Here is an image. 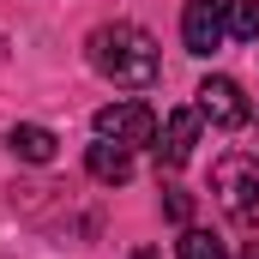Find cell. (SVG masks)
I'll use <instances>...</instances> for the list:
<instances>
[{
    "instance_id": "obj_3",
    "label": "cell",
    "mask_w": 259,
    "mask_h": 259,
    "mask_svg": "<svg viewBox=\"0 0 259 259\" xmlns=\"http://www.w3.org/2000/svg\"><path fill=\"white\" fill-rule=\"evenodd\" d=\"M97 139H109V145H127V151H139V145H151V139H157V115H151L145 103L121 97V103L97 109Z\"/></svg>"
},
{
    "instance_id": "obj_6",
    "label": "cell",
    "mask_w": 259,
    "mask_h": 259,
    "mask_svg": "<svg viewBox=\"0 0 259 259\" xmlns=\"http://www.w3.org/2000/svg\"><path fill=\"white\" fill-rule=\"evenodd\" d=\"M199 127H205L199 109H175L169 127H163V145H157V163H163V169H181V163L193 157V145H199Z\"/></svg>"
},
{
    "instance_id": "obj_2",
    "label": "cell",
    "mask_w": 259,
    "mask_h": 259,
    "mask_svg": "<svg viewBox=\"0 0 259 259\" xmlns=\"http://www.w3.org/2000/svg\"><path fill=\"white\" fill-rule=\"evenodd\" d=\"M211 187H217V205H223L241 229H259V157L229 151V157L211 169Z\"/></svg>"
},
{
    "instance_id": "obj_12",
    "label": "cell",
    "mask_w": 259,
    "mask_h": 259,
    "mask_svg": "<svg viewBox=\"0 0 259 259\" xmlns=\"http://www.w3.org/2000/svg\"><path fill=\"white\" fill-rule=\"evenodd\" d=\"M241 259H259V247H247V253H241Z\"/></svg>"
},
{
    "instance_id": "obj_11",
    "label": "cell",
    "mask_w": 259,
    "mask_h": 259,
    "mask_svg": "<svg viewBox=\"0 0 259 259\" xmlns=\"http://www.w3.org/2000/svg\"><path fill=\"white\" fill-rule=\"evenodd\" d=\"M163 217L187 229V223H193V193H181V187H163Z\"/></svg>"
},
{
    "instance_id": "obj_13",
    "label": "cell",
    "mask_w": 259,
    "mask_h": 259,
    "mask_svg": "<svg viewBox=\"0 0 259 259\" xmlns=\"http://www.w3.org/2000/svg\"><path fill=\"white\" fill-rule=\"evenodd\" d=\"M133 259H157V253H133Z\"/></svg>"
},
{
    "instance_id": "obj_9",
    "label": "cell",
    "mask_w": 259,
    "mask_h": 259,
    "mask_svg": "<svg viewBox=\"0 0 259 259\" xmlns=\"http://www.w3.org/2000/svg\"><path fill=\"white\" fill-rule=\"evenodd\" d=\"M223 24H229V36L259 42V0H223Z\"/></svg>"
},
{
    "instance_id": "obj_4",
    "label": "cell",
    "mask_w": 259,
    "mask_h": 259,
    "mask_svg": "<svg viewBox=\"0 0 259 259\" xmlns=\"http://www.w3.org/2000/svg\"><path fill=\"white\" fill-rule=\"evenodd\" d=\"M193 97H199L193 109L211 121V127H247V115H253V109H247V91H241L235 78H223V72H211Z\"/></svg>"
},
{
    "instance_id": "obj_5",
    "label": "cell",
    "mask_w": 259,
    "mask_h": 259,
    "mask_svg": "<svg viewBox=\"0 0 259 259\" xmlns=\"http://www.w3.org/2000/svg\"><path fill=\"white\" fill-rule=\"evenodd\" d=\"M223 36H229L223 0H187V12H181V42H187V55H217Z\"/></svg>"
},
{
    "instance_id": "obj_7",
    "label": "cell",
    "mask_w": 259,
    "mask_h": 259,
    "mask_svg": "<svg viewBox=\"0 0 259 259\" xmlns=\"http://www.w3.org/2000/svg\"><path fill=\"white\" fill-rule=\"evenodd\" d=\"M84 169H91L103 187H121V181H133V151H127V145H109V139H97V145L84 151Z\"/></svg>"
},
{
    "instance_id": "obj_10",
    "label": "cell",
    "mask_w": 259,
    "mask_h": 259,
    "mask_svg": "<svg viewBox=\"0 0 259 259\" xmlns=\"http://www.w3.org/2000/svg\"><path fill=\"white\" fill-rule=\"evenodd\" d=\"M175 253H181V259H229V247H223L211 229H193V223H187L181 241H175Z\"/></svg>"
},
{
    "instance_id": "obj_1",
    "label": "cell",
    "mask_w": 259,
    "mask_h": 259,
    "mask_svg": "<svg viewBox=\"0 0 259 259\" xmlns=\"http://www.w3.org/2000/svg\"><path fill=\"white\" fill-rule=\"evenodd\" d=\"M84 55H91V66H97L109 84H121V91H145V84H157V72H163L151 30H139L127 18L97 24V30L84 36Z\"/></svg>"
},
{
    "instance_id": "obj_8",
    "label": "cell",
    "mask_w": 259,
    "mask_h": 259,
    "mask_svg": "<svg viewBox=\"0 0 259 259\" xmlns=\"http://www.w3.org/2000/svg\"><path fill=\"white\" fill-rule=\"evenodd\" d=\"M6 145H12L18 163H36V169H42V163H55V145H61V139H55L49 127H36V121H24V127H12Z\"/></svg>"
}]
</instances>
